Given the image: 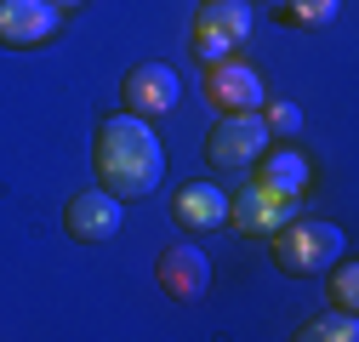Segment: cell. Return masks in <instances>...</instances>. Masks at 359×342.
<instances>
[{"mask_svg": "<svg viewBox=\"0 0 359 342\" xmlns=\"http://www.w3.org/2000/svg\"><path fill=\"white\" fill-rule=\"evenodd\" d=\"M92 171H97V189H109L114 200H149L165 177V149L154 137V125L131 109L97 120Z\"/></svg>", "mask_w": 359, "mask_h": 342, "instance_id": "cell-1", "label": "cell"}, {"mask_svg": "<svg viewBox=\"0 0 359 342\" xmlns=\"http://www.w3.org/2000/svg\"><path fill=\"white\" fill-rule=\"evenodd\" d=\"M268 240H274V263H280L285 274H297V280L325 274L337 256L348 251V234H342L337 223H313V217H291V223H280Z\"/></svg>", "mask_w": 359, "mask_h": 342, "instance_id": "cell-2", "label": "cell"}, {"mask_svg": "<svg viewBox=\"0 0 359 342\" xmlns=\"http://www.w3.org/2000/svg\"><path fill=\"white\" fill-rule=\"evenodd\" d=\"M274 143V132H268L262 109H245V114H217L211 137H205V160L211 171H222V177H240V171L257 165V154Z\"/></svg>", "mask_w": 359, "mask_h": 342, "instance_id": "cell-3", "label": "cell"}, {"mask_svg": "<svg viewBox=\"0 0 359 342\" xmlns=\"http://www.w3.org/2000/svg\"><path fill=\"white\" fill-rule=\"evenodd\" d=\"M189 40H194V57L200 63L240 57V46L251 40V0H200Z\"/></svg>", "mask_w": 359, "mask_h": 342, "instance_id": "cell-4", "label": "cell"}, {"mask_svg": "<svg viewBox=\"0 0 359 342\" xmlns=\"http://www.w3.org/2000/svg\"><path fill=\"white\" fill-rule=\"evenodd\" d=\"M205 97L217 114H245V109H262L268 92H262V74L245 63V57H222V63H205Z\"/></svg>", "mask_w": 359, "mask_h": 342, "instance_id": "cell-5", "label": "cell"}, {"mask_svg": "<svg viewBox=\"0 0 359 342\" xmlns=\"http://www.w3.org/2000/svg\"><path fill=\"white\" fill-rule=\"evenodd\" d=\"M177 97H183V74H177L171 63H137V69L126 74V86H120V103L131 114H143V120L171 114Z\"/></svg>", "mask_w": 359, "mask_h": 342, "instance_id": "cell-6", "label": "cell"}, {"mask_svg": "<svg viewBox=\"0 0 359 342\" xmlns=\"http://www.w3.org/2000/svg\"><path fill=\"white\" fill-rule=\"evenodd\" d=\"M120 223H126V200H114V194L97 189V183L86 189V194H74L69 211H63V228H69V240H80V245H103V240H114Z\"/></svg>", "mask_w": 359, "mask_h": 342, "instance_id": "cell-7", "label": "cell"}, {"mask_svg": "<svg viewBox=\"0 0 359 342\" xmlns=\"http://www.w3.org/2000/svg\"><path fill=\"white\" fill-rule=\"evenodd\" d=\"M63 29V12L52 0H0V46L12 52H34Z\"/></svg>", "mask_w": 359, "mask_h": 342, "instance_id": "cell-8", "label": "cell"}, {"mask_svg": "<svg viewBox=\"0 0 359 342\" xmlns=\"http://www.w3.org/2000/svg\"><path fill=\"white\" fill-rule=\"evenodd\" d=\"M154 285L171 296V303H200L205 285H211V263H205V251L194 240H177L171 251H160V263H154Z\"/></svg>", "mask_w": 359, "mask_h": 342, "instance_id": "cell-9", "label": "cell"}, {"mask_svg": "<svg viewBox=\"0 0 359 342\" xmlns=\"http://www.w3.org/2000/svg\"><path fill=\"white\" fill-rule=\"evenodd\" d=\"M297 211H302V194H280V189H262V183L229 194V217H234L240 234H274L280 223L297 217Z\"/></svg>", "mask_w": 359, "mask_h": 342, "instance_id": "cell-10", "label": "cell"}, {"mask_svg": "<svg viewBox=\"0 0 359 342\" xmlns=\"http://www.w3.org/2000/svg\"><path fill=\"white\" fill-rule=\"evenodd\" d=\"M171 217L183 223L189 234H211L229 223V189H217V183H183L171 200Z\"/></svg>", "mask_w": 359, "mask_h": 342, "instance_id": "cell-11", "label": "cell"}, {"mask_svg": "<svg viewBox=\"0 0 359 342\" xmlns=\"http://www.w3.org/2000/svg\"><path fill=\"white\" fill-rule=\"evenodd\" d=\"M251 171H257V183H262V189H280V194H302V189L313 183L308 154H302V149H291V143H280V149L268 143V149L257 154V165H251Z\"/></svg>", "mask_w": 359, "mask_h": 342, "instance_id": "cell-12", "label": "cell"}, {"mask_svg": "<svg viewBox=\"0 0 359 342\" xmlns=\"http://www.w3.org/2000/svg\"><path fill=\"white\" fill-rule=\"evenodd\" d=\"M297 336H302V342H353V336H359V320H353L348 308H337V314H320V320H308Z\"/></svg>", "mask_w": 359, "mask_h": 342, "instance_id": "cell-13", "label": "cell"}, {"mask_svg": "<svg viewBox=\"0 0 359 342\" xmlns=\"http://www.w3.org/2000/svg\"><path fill=\"white\" fill-rule=\"evenodd\" d=\"M337 18V0H280V23L291 29H325Z\"/></svg>", "mask_w": 359, "mask_h": 342, "instance_id": "cell-14", "label": "cell"}, {"mask_svg": "<svg viewBox=\"0 0 359 342\" xmlns=\"http://www.w3.org/2000/svg\"><path fill=\"white\" fill-rule=\"evenodd\" d=\"M331 296H337V308H348V314H353V303H359V268L348 263V251L331 263Z\"/></svg>", "mask_w": 359, "mask_h": 342, "instance_id": "cell-15", "label": "cell"}, {"mask_svg": "<svg viewBox=\"0 0 359 342\" xmlns=\"http://www.w3.org/2000/svg\"><path fill=\"white\" fill-rule=\"evenodd\" d=\"M262 120H268V132H274V137H297V132H302V109L285 103V97H280V103H268Z\"/></svg>", "mask_w": 359, "mask_h": 342, "instance_id": "cell-16", "label": "cell"}, {"mask_svg": "<svg viewBox=\"0 0 359 342\" xmlns=\"http://www.w3.org/2000/svg\"><path fill=\"white\" fill-rule=\"evenodd\" d=\"M52 6H57V12H74V6H86V0H52Z\"/></svg>", "mask_w": 359, "mask_h": 342, "instance_id": "cell-17", "label": "cell"}]
</instances>
